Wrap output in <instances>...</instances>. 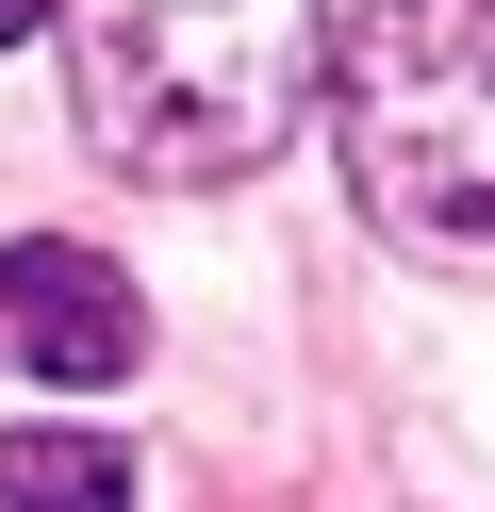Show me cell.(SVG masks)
I'll return each mask as SVG.
<instances>
[{
	"label": "cell",
	"instance_id": "cell-5",
	"mask_svg": "<svg viewBox=\"0 0 495 512\" xmlns=\"http://www.w3.org/2000/svg\"><path fill=\"white\" fill-rule=\"evenodd\" d=\"M50 17H66V0H0V50H17V34H50Z\"/></svg>",
	"mask_w": 495,
	"mask_h": 512
},
{
	"label": "cell",
	"instance_id": "cell-2",
	"mask_svg": "<svg viewBox=\"0 0 495 512\" xmlns=\"http://www.w3.org/2000/svg\"><path fill=\"white\" fill-rule=\"evenodd\" d=\"M330 100L396 232L495 248V0H363L330 50Z\"/></svg>",
	"mask_w": 495,
	"mask_h": 512
},
{
	"label": "cell",
	"instance_id": "cell-3",
	"mask_svg": "<svg viewBox=\"0 0 495 512\" xmlns=\"http://www.w3.org/2000/svg\"><path fill=\"white\" fill-rule=\"evenodd\" d=\"M0 331H17V364L33 380H132V281L99 265V248H66V232H33L17 265H0Z\"/></svg>",
	"mask_w": 495,
	"mask_h": 512
},
{
	"label": "cell",
	"instance_id": "cell-4",
	"mask_svg": "<svg viewBox=\"0 0 495 512\" xmlns=\"http://www.w3.org/2000/svg\"><path fill=\"white\" fill-rule=\"evenodd\" d=\"M0 512H132L116 430H0Z\"/></svg>",
	"mask_w": 495,
	"mask_h": 512
},
{
	"label": "cell",
	"instance_id": "cell-1",
	"mask_svg": "<svg viewBox=\"0 0 495 512\" xmlns=\"http://www.w3.org/2000/svg\"><path fill=\"white\" fill-rule=\"evenodd\" d=\"M66 67H83V133L132 182H248L314 116L330 17L314 0H66Z\"/></svg>",
	"mask_w": 495,
	"mask_h": 512
}]
</instances>
